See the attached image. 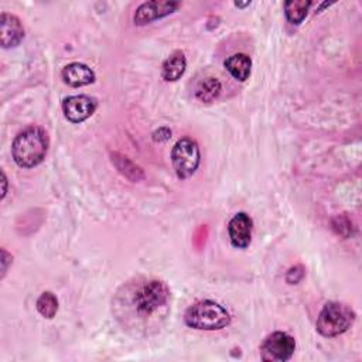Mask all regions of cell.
I'll list each match as a JSON object with an SVG mask.
<instances>
[{
    "instance_id": "cell-2",
    "label": "cell",
    "mask_w": 362,
    "mask_h": 362,
    "mask_svg": "<svg viewBox=\"0 0 362 362\" xmlns=\"http://www.w3.org/2000/svg\"><path fill=\"white\" fill-rule=\"evenodd\" d=\"M185 321L194 330L215 331L227 327L231 323V316L221 304L211 300H203L193 304L186 311Z\"/></svg>"
},
{
    "instance_id": "cell-21",
    "label": "cell",
    "mask_w": 362,
    "mask_h": 362,
    "mask_svg": "<svg viewBox=\"0 0 362 362\" xmlns=\"http://www.w3.org/2000/svg\"><path fill=\"white\" fill-rule=\"evenodd\" d=\"M2 180H4V194H2V199H5V196H6V186H8V183H6V175H5V173L2 171Z\"/></svg>"
},
{
    "instance_id": "cell-9",
    "label": "cell",
    "mask_w": 362,
    "mask_h": 362,
    "mask_svg": "<svg viewBox=\"0 0 362 362\" xmlns=\"http://www.w3.org/2000/svg\"><path fill=\"white\" fill-rule=\"evenodd\" d=\"M252 231H253V221L245 213L236 214L228 224V234H229L231 243L238 249H245L250 245Z\"/></svg>"
},
{
    "instance_id": "cell-22",
    "label": "cell",
    "mask_w": 362,
    "mask_h": 362,
    "mask_svg": "<svg viewBox=\"0 0 362 362\" xmlns=\"http://www.w3.org/2000/svg\"><path fill=\"white\" fill-rule=\"evenodd\" d=\"M248 5H250V2H246V4H235L236 8H245V6H248Z\"/></svg>"
},
{
    "instance_id": "cell-13",
    "label": "cell",
    "mask_w": 362,
    "mask_h": 362,
    "mask_svg": "<svg viewBox=\"0 0 362 362\" xmlns=\"http://www.w3.org/2000/svg\"><path fill=\"white\" fill-rule=\"evenodd\" d=\"M227 71L236 79V81H246L250 75V69H252V60L249 55L246 54H234L231 57H228L224 62Z\"/></svg>"
},
{
    "instance_id": "cell-4",
    "label": "cell",
    "mask_w": 362,
    "mask_h": 362,
    "mask_svg": "<svg viewBox=\"0 0 362 362\" xmlns=\"http://www.w3.org/2000/svg\"><path fill=\"white\" fill-rule=\"evenodd\" d=\"M171 161L178 178H190L201 161L199 143L192 138L180 139L171 150Z\"/></svg>"
},
{
    "instance_id": "cell-3",
    "label": "cell",
    "mask_w": 362,
    "mask_h": 362,
    "mask_svg": "<svg viewBox=\"0 0 362 362\" xmlns=\"http://www.w3.org/2000/svg\"><path fill=\"white\" fill-rule=\"evenodd\" d=\"M354 321L355 313L349 306L338 302H328L317 317L316 328L323 337H337L348 331Z\"/></svg>"
},
{
    "instance_id": "cell-11",
    "label": "cell",
    "mask_w": 362,
    "mask_h": 362,
    "mask_svg": "<svg viewBox=\"0 0 362 362\" xmlns=\"http://www.w3.org/2000/svg\"><path fill=\"white\" fill-rule=\"evenodd\" d=\"M62 79L72 88H79L95 82V72L81 62H71L62 69Z\"/></svg>"
},
{
    "instance_id": "cell-16",
    "label": "cell",
    "mask_w": 362,
    "mask_h": 362,
    "mask_svg": "<svg viewBox=\"0 0 362 362\" xmlns=\"http://www.w3.org/2000/svg\"><path fill=\"white\" fill-rule=\"evenodd\" d=\"M112 157H114L112 160H114L115 166L118 167V170H119L125 177H128L129 180H132L133 183H136V181H139V180H142V178L145 177L142 168L138 167L133 161H130L126 156H122V154L115 153V154H112Z\"/></svg>"
},
{
    "instance_id": "cell-19",
    "label": "cell",
    "mask_w": 362,
    "mask_h": 362,
    "mask_svg": "<svg viewBox=\"0 0 362 362\" xmlns=\"http://www.w3.org/2000/svg\"><path fill=\"white\" fill-rule=\"evenodd\" d=\"M171 138V130L168 128H160L153 133V140L154 142H166Z\"/></svg>"
},
{
    "instance_id": "cell-1",
    "label": "cell",
    "mask_w": 362,
    "mask_h": 362,
    "mask_svg": "<svg viewBox=\"0 0 362 362\" xmlns=\"http://www.w3.org/2000/svg\"><path fill=\"white\" fill-rule=\"evenodd\" d=\"M48 145L46 130L39 126H30L16 136L12 146V154L19 167L33 168L46 159Z\"/></svg>"
},
{
    "instance_id": "cell-7",
    "label": "cell",
    "mask_w": 362,
    "mask_h": 362,
    "mask_svg": "<svg viewBox=\"0 0 362 362\" xmlns=\"http://www.w3.org/2000/svg\"><path fill=\"white\" fill-rule=\"evenodd\" d=\"M97 100L88 95L68 97L62 102V112L65 118L72 123H81L94 115L97 111Z\"/></svg>"
},
{
    "instance_id": "cell-14",
    "label": "cell",
    "mask_w": 362,
    "mask_h": 362,
    "mask_svg": "<svg viewBox=\"0 0 362 362\" xmlns=\"http://www.w3.org/2000/svg\"><path fill=\"white\" fill-rule=\"evenodd\" d=\"M310 8V0H290L285 4V13L292 25H300L306 19Z\"/></svg>"
},
{
    "instance_id": "cell-10",
    "label": "cell",
    "mask_w": 362,
    "mask_h": 362,
    "mask_svg": "<svg viewBox=\"0 0 362 362\" xmlns=\"http://www.w3.org/2000/svg\"><path fill=\"white\" fill-rule=\"evenodd\" d=\"M25 39V29L19 18L9 13L0 16V41L4 48L16 47Z\"/></svg>"
},
{
    "instance_id": "cell-20",
    "label": "cell",
    "mask_w": 362,
    "mask_h": 362,
    "mask_svg": "<svg viewBox=\"0 0 362 362\" xmlns=\"http://www.w3.org/2000/svg\"><path fill=\"white\" fill-rule=\"evenodd\" d=\"M2 263H4V269H2V272H4V274H2V278H5V275H6V272H8V263H9V259H12V255H9L5 249L2 250Z\"/></svg>"
},
{
    "instance_id": "cell-5",
    "label": "cell",
    "mask_w": 362,
    "mask_h": 362,
    "mask_svg": "<svg viewBox=\"0 0 362 362\" xmlns=\"http://www.w3.org/2000/svg\"><path fill=\"white\" fill-rule=\"evenodd\" d=\"M170 290L166 283L160 281H150L143 285L135 295V307L139 314L150 316L167 304Z\"/></svg>"
},
{
    "instance_id": "cell-12",
    "label": "cell",
    "mask_w": 362,
    "mask_h": 362,
    "mask_svg": "<svg viewBox=\"0 0 362 362\" xmlns=\"http://www.w3.org/2000/svg\"><path fill=\"white\" fill-rule=\"evenodd\" d=\"M187 68V60L183 51H174L163 64L161 76L167 82H174L183 76Z\"/></svg>"
},
{
    "instance_id": "cell-18",
    "label": "cell",
    "mask_w": 362,
    "mask_h": 362,
    "mask_svg": "<svg viewBox=\"0 0 362 362\" xmlns=\"http://www.w3.org/2000/svg\"><path fill=\"white\" fill-rule=\"evenodd\" d=\"M304 275H306V269H304L302 264L293 266V267H290V269L288 270V274H286V282H288L289 285H297V283H300V282L303 281Z\"/></svg>"
},
{
    "instance_id": "cell-17",
    "label": "cell",
    "mask_w": 362,
    "mask_h": 362,
    "mask_svg": "<svg viewBox=\"0 0 362 362\" xmlns=\"http://www.w3.org/2000/svg\"><path fill=\"white\" fill-rule=\"evenodd\" d=\"M36 306H37L39 313H40L44 319H48V320L54 319L55 314H57V311H58V300H57V297H55L51 292H44V293L39 297Z\"/></svg>"
},
{
    "instance_id": "cell-8",
    "label": "cell",
    "mask_w": 362,
    "mask_h": 362,
    "mask_svg": "<svg viewBox=\"0 0 362 362\" xmlns=\"http://www.w3.org/2000/svg\"><path fill=\"white\" fill-rule=\"evenodd\" d=\"M180 5L177 2H146L140 5L133 16V22L136 26H146L154 20L163 19L171 13H174Z\"/></svg>"
},
{
    "instance_id": "cell-15",
    "label": "cell",
    "mask_w": 362,
    "mask_h": 362,
    "mask_svg": "<svg viewBox=\"0 0 362 362\" xmlns=\"http://www.w3.org/2000/svg\"><path fill=\"white\" fill-rule=\"evenodd\" d=\"M221 82L217 79V78H213V76H208L206 78L197 88V93H196V97L197 100H200L201 102H213L214 100L218 98V95L221 94Z\"/></svg>"
},
{
    "instance_id": "cell-6",
    "label": "cell",
    "mask_w": 362,
    "mask_h": 362,
    "mask_svg": "<svg viewBox=\"0 0 362 362\" xmlns=\"http://www.w3.org/2000/svg\"><path fill=\"white\" fill-rule=\"evenodd\" d=\"M296 349V341L292 335L276 331L267 335L260 345V358L266 362H286Z\"/></svg>"
}]
</instances>
